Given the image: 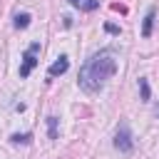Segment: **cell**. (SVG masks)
Here are the masks:
<instances>
[{
  "label": "cell",
  "instance_id": "1",
  "mask_svg": "<svg viewBox=\"0 0 159 159\" xmlns=\"http://www.w3.org/2000/svg\"><path fill=\"white\" fill-rule=\"evenodd\" d=\"M114 72H117V55H114L112 50H99V52H94V55L82 65L77 82H80V87H82L84 92L94 94V92H99V89L114 77Z\"/></svg>",
  "mask_w": 159,
  "mask_h": 159
},
{
  "label": "cell",
  "instance_id": "2",
  "mask_svg": "<svg viewBox=\"0 0 159 159\" xmlns=\"http://www.w3.org/2000/svg\"><path fill=\"white\" fill-rule=\"evenodd\" d=\"M114 147H117L119 152H124V154L134 149V139H132V132H129L127 122H122V124L117 127V134H114Z\"/></svg>",
  "mask_w": 159,
  "mask_h": 159
},
{
  "label": "cell",
  "instance_id": "3",
  "mask_svg": "<svg viewBox=\"0 0 159 159\" xmlns=\"http://www.w3.org/2000/svg\"><path fill=\"white\" fill-rule=\"evenodd\" d=\"M37 50H40V42H32L25 55H22V65H20V77H27L32 72V67L37 65Z\"/></svg>",
  "mask_w": 159,
  "mask_h": 159
},
{
  "label": "cell",
  "instance_id": "4",
  "mask_svg": "<svg viewBox=\"0 0 159 159\" xmlns=\"http://www.w3.org/2000/svg\"><path fill=\"white\" fill-rule=\"evenodd\" d=\"M67 67H70V60H67L65 55H60V57H57V60H55V62H52V65L47 67V75H50V77L65 75V72H67Z\"/></svg>",
  "mask_w": 159,
  "mask_h": 159
},
{
  "label": "cell",
  "instance_id": "5",
  "mask_svg": "<svg viewBox=\"0 0 159 159\" xmlns=\"http://www.w3.org/2000/svg\"><path fill=\"white\" fill-rule=\"evenodd\" d=\"M154 15H157V10H154V7H149V10H147V15H144V22H142V35H144V37H149V35H152Z\"/></svg>",
  "mask_w": 159,
  "mask_h": 159
},
{
  "label": "cell",
  "instance_id": "6",
  "mask_svg": "<svg viewBox=\"0 0 159 159\" xmlns=\"http://www.w3.org/2000/svg\"><path fill=\"white\" fill-rule=\"evenodd\" d=\"M30 20H32V17H30L27 12H17V15H15V27H17V30H25V27L30 25Z\"/></svg>",
  "mask_w": 159,
  "mask_h": 159
},
{
  "label": "cell",
  "instance_id": "7",
  "mask_svg": "<svg viewBox=\"0 0 159 159\" xmlns=\"http://www.w3.org/2000/svg\"><path fill=\"white\" fill-rule=\"evenodd\" d=\"M139 92H142V99L147 102L149 97H152V92H149V82H147V77H139Z\"/></svg>",
  "mask_w": 159,
  "mask_h": 159
},
{
  "label": "cell",
  "instance_id": "8",
  "mask_svg": "<svg viewBox=\"0 0 159 159\" xmlns=\"http://www.w3.org/2000/svg\"><path fill=\"white\" fill-rule=\"evenodd\" d=\"M10 142H12V144H30V142H32V134H12Z\"/></svg>",
  "mask_w": 159,
  "mask_h": 159
},
{
  "label": "cell",
  "instance_id": "9",
  "mask_svg": "<svg viewBox=\"0 0 159 159\" xmlns=\"http://www.w3.org/2000/svg\"><path fill=\"white\" fill-rule=\"evenodd\" d=\"M47 129H50V139H57V117H47Z\"/></svg>",
  "mask_w": 159,
  "mask_h": 159
},
{
  "label": "cell",
  "instance_id": "10",
  "mask_svg": "<svg viewBox=\"0 0 159 159\" xmlns=\"http://www.w3.org/2000/svg\"><path fill=\"white\" fill-rule=\"evenodd\" d=\"M99 5V0H84V5H82V10H94Z\"/></svg>",
  "mask_w": 159,
  "mask_h": 159
},
{
  "label": "cell",
  "instance_id": "11",
  "mask_svg": "<svg viewBox=\"0 0 159 159\" xmlns=\"http://www.w3.org/2000/svg\"><path fill=\"white\" fill-rule=\"evenodd\" d=\"M70 5H75V7H82V5H84V0H70Z\"/></svg>",
  "mask_w": 159,
  "mask_h": 159
}]
</instances>
